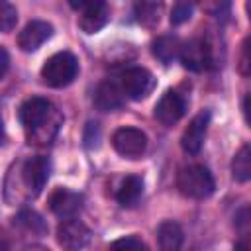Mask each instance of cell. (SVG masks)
Instances as JSON below:
<instances>
[{
    "label": "cell",
    "mask_w": 251,
    "mask_h": 251,
    "mask_svg": "<svg viewBox=\"0 0 251 251\" xmlns=\"http://www.w3.org/2000/svg\"><path fill=\"white\" fill-rule=\"evenodd\" d=\"M176 186L182 196L194 198V200H204V198L212 196L216 182H214L212 173L204 165H188L178 171Z\"/></svg>",
    "instance_id": "cell-1"
},
{
    "label": "cell",
    "mask_w": 251,
    "mask_h": 251,
    "mask_svg": "<svg viewBox=\"0 0 251 251\" xmlns=\"http://www.w3.org/2000/svg\"><path fill=\"white\" fill-rule=\"evenodd\" d=\"M90 227L76 218L63 220L57 227V243L63 247V251H80L90 243Z\"/></svg>",
    "instance_id": "cell-4"
},
{
    "label": "cell",
    "mask_w": 251,
    "mask_h": 251,
    "mask_svg": "<svg viewBox=\"0 0 251 251\" xmlns=\"http://www.w3.org/2000/svg\"><path fill=\"white\" fill-rule=\"evenodd\" d=\"M51 112H53V106H51L49 100L39 98V96H33V98H27V100L20 106V110H18V120H20V124H22L27 131L35 133V131L47 122V118H49Z\"/></svg>",
    "instance_id": "cell-5"
},
{
    "label": "cell",
    "mask_w": 251,
    "mask_h": 251,
    "mask_svg": "<svg viewBox=\"0 0 251 251\" xmlns=\"http://www.w3.org/2000/svg\"><path fill=\"white\" fill-rule=\"evenodd\" d=\"M94 104L102 112H116V110L124 108L126 94H124V90L116 82L104 80V82L98 84V88L94 92Z\"/></svg>",
    "instance_id": "cell-14"
},
{
    "label": "cell",
    "mask_w": 251,
    "mask_h": 251,
    "mask_svg": "<svg viewBox=\"0 0 251 251\" xmlns=\"http://www.w3.org/2000/svg\"><path fill=\"white\" fill-rule=\"evenodd\" d=\"M110 251H149V249H147V245L139 237L126 235V237H120V239L112 241Z\"/></svg>",
    "instance_id": "cell-20"
},
{
    "label": "cell",
    "mask_w": 251,
    "mask_h": 251,
    "mask_svg": "<svg viewBox=\"0 0 251 251\" xmlns=\"http://www.w3.org/2000/svg\"><path fill=\"white\" fill-rule=\"evenodd\" d=\"M8 67H10V57H8V51L2 47V49H0V78L6 76Z\"/></svg>",
    "instance_id": "cell-25"
},
{
    "label": "cell",
    "mask_w": 251,
    "mask_h": 251,
    "mask_svg": "<svg viewBox=\"0 0 251 251\" xmlns=\"http://www.w3.org/2000/svg\"><path fill=\"white\" fill-rule=\"evenodd\" d=\"M233 224L237 229L241 231H247L251 229V206H245V208H239L233 216Z\"/></svg>",
    "instance_id": "cell-24"
},
{
    "label": "cell",
    "mask_w": 251,
    "mask_h": 251,
    "mask_svg": "<svg viewBox=\"0 0 251 251\" xmlns=\"http://www.w3.org/2000/svg\"><path fill=\"white\" fill-rule=\"evenodd\" d=\"M161 10H163V4L161 2H137L133 6L135 20L141 25H145V27H153L155 24H159Z\"/></svg>",
    "instance_id": "cell-19"
},
{
    "label": "cell",
    "mask_w": 251,
    "mask_h": 251,
    "mask_svg": "<svg viewBox=\"0 0 251 251\" xmlns=\"http://www.w3.org/2000/svg\"><path fill=\"white\" fill-rule=\"evenodd\" d=\"M208 124H210V112L208 110H202L200 114H196L190 120V124L184 127L182 137H180V147L184 149V153H188V155L200 153V149L204 145Z\"/></svg>",
    "instance_id": "cell-9"
},
{
    "label": "cell",
    "mask_w": 251,
    "mask_h": 251,
    "mask_svg": "<svg viewBox=\"0 0 251 251\" xmlns=\"http://www.w3.org/2000/svg\"><path fill=\"white\" fill-rule=\"evenodd\" d=\"M245 10H247V14H249V20H251V2H247V4H245Z\"/></svg>",
    "instance_id": "cell-28"
},
{
    "label": "cell",
    "mask_w": 251,
    "mask_h": 251,
    "mask_svg": "<svg viewBox=\"0 0 251 251\" xmlns=\"http://www.w3.org/2000/svg\"><path fill=\"white\" fill-rule=\"evenodd\" d=\"M49 171H51V163L47 157H31L24 163L22 180H24V186L27 188L29 196H37L43 190V186L49 178Z\"/></svg>",
    "instance_id": "cell-7"
},
{
    "label": "cell",
    "mask_w": 251,
    "mask_h": 251,
    "mask_svg": "<svg viewBox=\"0 0 251 251\" xmlns=\"http://www.w3.org/2000/svg\"><path fill=\"white\" fill-rule=\"evenodd\" d=\"M186 112V100L176 90H167L155 104V120L163 126H175Z\"/></svg>",
    "instance_id": "cell-8"
},
{
    "label": "cell",
    "mask_w": 251,
    "mask_h": 251,
    "mask_svg": "<svg viewBox=\"0 0 251 251\" xmlns=\"http://www.w3.org/2000/svg\"><path fill=\"white\" fill-rule=\"evenodd\" d=\"M53 35V25L43 20H31L25 27L18 33V47L25 53L37 51L49 37Z\"/></svg>",
    "instance_id": "cell-11"
},
{
    "label": "cell",
    "mask_w": 251,
    "mask_h": 251,
    "mask_svg": "<svg viewBox=\"0 0 251 251\" xmlns=\"http://www.w3.org/2000/svg\"><path fill=\"white\" fill-rule=\"evenodd\" d=\"M231 176L237 182L251 180V145H243L231 159Z\"/></svg>",
    "instance_id": "cell-18"
},
{
    "label": "cell",
    "mask_w": 251,
    "mask_h": 251,
    "mask_svg": "<svg viewBox=\"0 0 251 251\" xmlns=\"http://www.w3.org/2000/svg\"><path fill=\"white\" fill-rule=\"evenodd\" d=\"M243 116H245V122L251 126V92L243 100Z\"/></svg>",
    "instance_id": "cell-26"
},
{
    "label": "cell",
    "mask_w": 251,
    "mask_h": 251,
    "mask_svg": "<svg viewBox=\"0 0 251 251\" xmlns=\"http://www.w3.org/2000/svg\"><path fill=\"white\" fill-rule=\"evenodd\" d=\"M237 69L243 76L251 78V37L241 45V53H239V61H237Z\"/></svg>",
    "instance_id": "cell-23"
},
{
    "label": "cell",
    "mask_w": 251,
    "mask_h": 251,
    "mask_svg": "<svg viewBox=\"0 0 251 251\" xmlns=\"http://www.w3.org/2000/svg\"><path fill=\"white\" fill-rule=\"evenodd\" d=\"M49 208L61 220H73L82 210V194L69 188H57L49 196Z\"/></svg>",
    "instance_id": "cell-10"
},
{
    "label": "cell",
    "mask_w": 251,
    "mask_h": 251,
    "mask_svg": "<svg viewBox=\"0 0 251 251\" xmlns=\"http://www.w3.org/2000/svg\"><path fill=\"white\" fill-rule=\"evenodd\" d=\"M180 61H182V67L188 69V71H194V73L204 71L208 67V63H210V47H208V43L204 39H200V37L188 39L186 43H182Z\"/></svg>",
    "instance_id": "cell-12"
},
{
    "label": "cell",
    "mask_w": 251,
    "mask_h": 251,
    "mask_svg": "<svg viewBox=\"0 0 251 251\" xmlns=\"http://www.w3.org/2000/svg\"><path fill=\"white\" fill-rule=\"evenodd\" d=\"M233 251H251V239H241L235 243Z\"/></svg>",
    "instance_id": "cell-27"
},
{
    "label": "cell",
    "mask_w": 251,
    "mask_h": 251,
    "mask_svg": "<svg viewBox=\"0 0 251 251\" xmlns=\"http://www.w3.org/2000/svg\"><path fill=\"white\" fill-rule=\"evenodd\" d=\"M141 194H143V180H141V176L129 175V176H126V178L122 180L116 198H118V202H120L124 208H133V206L139 202Z\"/></svg>",
    "instance_id": "cell-17"
},
{
    "label": "cell",
    "mask_w": 251,
    "mask_h": 251,
    "mask_svg": "<svg viewBox=\"0 0 251 251\" xmlns=\"http://www.w3.org/2000/svg\"><path fill=\"white\" fill-rule=\"evenodd\" d=\"M16 22H18V12H16V8H14L10 2L2 0V2H0V29H2L4 33H8V31H12V27L16 25Z\"/></svg>",
    "instance_id": "cell-21"
},
{
    "label": "cell",
    "mask_w": 251,
    "mask_h": 251,
    "mask_svg": "<svg viewBox=\"0 0 251 251\" xmlns=\"http://www.w3.org/2000/svg\"><path fill=\"white\" fill-rule=\"evenodd\" d=\"M192 10H194V6L190 2H176L173 6V10H171V24L173 25H180V24L188 22L190 16H192Z\"/></svg>",
    "instance_id": "cell-22"
},
{
    "label": "cell",
    "mask_w": 251,
    "mask_h": 251,
    "mask_svg": "<svg viewBox=\"0 0 251 251\" xmlns=\"http://www.w3.org/2000/svg\"><path fill=\"white\" fill-rule=\"evenodd\" d=\"M155 84H157L155 76L151 75V71H147L143 67H131L122 73V90L131 100L147 98L153 92Z\"/></svg>",
    "instance_id": "cell-3"
},
{
    "label": "cell",
    "mask_w": 251,
    "mask_h": 251,
    "mask_svg": "<svg viewBox=\"0 0 251 251\" xmlns=\"http://www.w3.org/2000/svg\"><path fill=\"white\" fill-rule=\"evenodd\" d=\"M112 145L122 157L135 159L147 149V135L137 127H120L112 135Z\"/></svg>",
    "instance_id": "cell-6"
},
{
    "label": "cell",
    "mask_w": 251,
    "mask_h": 251,
    "mask_svg": "<svg viewBox=\"0 0 251 251\" xmlns=\"http://www.w3.org/2000/svg\"><path fill=\"white\" fill-rule=\"evenodd\" d=\"M78 75V61L69 51H59L51 55L41 67V78L51 88L69 86Z\"/></svg>",
    "instance_id": "cell-2"
},
{
    "label": "cell",
    "mask_w": 251,
    "mask_h": 251,
    "mask_svg": "<svg viewBox=\"0 0 251 251\" xmlns=\"http://www.w3.org/2000/svg\"><path fill=\"white\" fill-rule=\"evenodd\" d=\"M182 241H184V233L176 222L165 220L159 224V227H157L159 251H180Z\"/></svg>",
    "instance_id": "cell-15"
},
{
    "label": "cell",
    "mask_w": 251,
    "mask_h": 251,
    "mask_svg": "<svg viewBox=\"0 0 251 251\" xmlns=\"http://www.w3.org/2000/svg\"><path fill=\"white\" fill-rule=\"evenodd\" d=\"M180 49L182 43L176 35H161L151 43V51L155 59L161 61L163 65H171L176 57H180Z\"/></svg>",
    "instance_id": "cell-16"
},
{
    "label": "cell",
    "mask_w": 251,
    "mask_h": 251,
    "mask_svg": "<svg viewBox=\"0 0 251 251\" xmlns=\"http://www.w3.org/2000/svg\"><path fill=\"white\" fill-rule=\"evenodd\" d=\"M110 20V8L106 2H86L78 16V27L84 33H98Z\"/></svg>",
    "instance_id": "cell-13"
}]
</instances>
